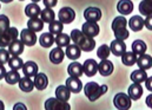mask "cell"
I'll return each mask as SVG.
<instances>
[{
	"label": "cell",
	"instance_id": "cell-1",
	"mask_svg": "<svg viewBox=\"0 0 152 110\" xmlns=\"http://www.w3.org/2000/svg\"><path fill=\"white\" fill-rule=\"evenodd\" d=\"M71 39L81 50H84L86 52H91L96 47V40L92 37L86 36V35H84L83 31H79L76 29L71 31Z\"/></svg>",
	"mask_w": 152,
	"mask_h": 110
},
{
	"label": "cell",
	"instance_id": "cell-2",
	"mask_svg": "<svg viewBox=\"0 0 152 110\" xmlns=\"http://www.w3.org/2000/svg\"><path fill=\"white\" fill-rule=\"evenodd\" d=\"M107 91V85H99L96 82H88L84 86V92L85 96L88 98V101L94 102L97 101L100 96H103Z\"/></svg>",
	"mask_w": 152,
	"mask_h": 110
},
{
	"label": "cell",
	"instance_id": "cell-3",
	"mask_svg": "<svg viewBox=\"0 0 152 110\" xmlns=\"http://www.w3.org/2000/svg\"><path fill=\"white\" fill-rule=\"evenodd\" d=\"M131 97L129 96V94H124V92H119L114 96L113 104L117 109L119 110H127L131 108Z\"/></svg>",
	"mask_w": 152,
	"mask_h": 110
},
{
	"label": "cell",
	"instance_id": "cell-4",
	"mask_svg": "<svg viewBox=\"0 0 152 110\" xmlns=\"http://www.w3.org/2000/svg\"><path fill=\"white\" fill-rule=\"evenodd\" d=\"M19 36V32L15 27H8L6 31L1 32V37H0V45L1 47H8V45L15 40Z\"/></svg>",
	"mask_w": 152,
	"mask_h": 110
},
{
	"label": "cell",
	"instance_id": "cell-5",
	"mask_svg": "<svg viewBox=\"0 0 152 110\" xmlns=\"http://www.w3.org/2000/svg\"><path fill=\"white\" fill-rule=\"evenodd\" d=\"M45 109L46 110H70L71 107L67 102L61 101L59 98H48L45 102Z\"/></svg>",
	"mask_w": 152,
	"mask_h": 110
},
{
	"label": "cell",
	"instance_id": "cell-6",
	"mask_svg": "<svg viewBox=\"0 0 152 110\" xmlns=\"http://www.w3.org/2000/svg\"><path fill=\"white\" fill-rule=\"evenodd\" d=\"M58 18L63 24H71L76 18V12L71 7H63L58 13Z\"/></svg>",
	"mask_w": 152,
	"mask_h": 110
},
{
	"label": "cell",
	"instance_id": "cell-7",
	"mask_svg": "<svg viewBox=\"0 0 152 110\" xmlns=\"http://www.w3.org/2000/svg\"><path fill=\"white\" fill-rule=\"evenodd\" d=\"M81 31L84 32V35L94 38V37H97L99 35L100 29H99V25L97 23H94V21H86L85 24H83Z\"/></svg>",
	"mask_w": 152,
	"mask_h": 110
},
{
	"label": "cell",
	"instance_id": "cell-8",
	"mask_svg": "<svg viewBox=\"0 0 152 110\" xmlns=\"http://www.w3.org/2000/svg\"><path fill=\"white\" fill-rule=\"evenodd\" d=\"M20 39L24 41V44L25 45H27V46H33L36 43H37V36H36V32L34 31H32V30H30L28 27L27 29H25V30H23L21 31V33H20Z\"/></svg>",
	"mask_w": 152,
	"mask_h": 110
},
{
	"label": "cell",
	"instance_id": "cell-9",
	"mask_svg": "<svg viewBox=\"0 0 152 110\" xmlns=\"http://www.w3.org/2000/svg\"><path fill=\"white\" fill-rule=\"evenodd\" d=\"M84 17L87 21H94L98 23L102 18V11L98 7H87L84 11Z\"/></svg>",
	"mask_w": 152,
	"mask_h": 110
},
{
	"label": "cell",
	"instance_id": "cell-10",
	"mask_svg": "<svg viewBox=\"0 0 152 110\" xmlns=\"http://www.w3.org/2000/svg\"><path fill=\"white\" fill-rule=\"evenodd\" d=\"M83 66H84V73L87 77H93L99 69V64L94 59H86L84 62Z\"/></svg>",
	"mask_w": 152,
	"mask_h": 110
},
{
	"label": "cell",
	"instance_id": "cell-11",
	"mask_svg": "<svg viewBox=\"0 0 152 110\" xmlns=\"http://www.w3.org/2000/svg\"><path fill=\"white\" fill-rule=\"evenodd\" d=\"M110 47H111V52L113 53L114 56H118V57H121L126 52V45H125L124 40H120V39L113 40L111 43Z\"/></svg>",
	"mask_w": 152,
	"mask_h": 110
},
{
	"label": "cell",
	"instance_id": "cell-12",
	"mask_svg": "<svg viewBox=\"0 0 152 110\" xmlns=\"http://www.w3.org/2000/svg\"><path fill=\"white\" fill-rule=\"evenodd\" d=\"M24 41L21 39H15L8 45V52L11 56H20L24 52Z\"/></svg>",
	"mask_w": 152,
	"mask_h": 110
},
{
	"label": "cell",
	"instance_id": "cell-13",
	"mask_svg": "<svg viewBox=\"0 0 152 110\" xmlns=\"http://www.w3.org/2000/svg\"><path fill=\"white\" fill-rule=\"evenodd\" d=\"M66 86L75 94H79L83 89V83L78 77H69L66 79Z\"/></svg>",
	"mask_w": 152,
	"mask_h": 110
},
{
	"label": "cell",
	"instance_id": "cell-14",
	"mask_svg": "<svg viewBox=\"0 0 152 110\" xmlns=\"http://www.w3.org/2000/svg\"><path fill=\"white\" fill-rule=\"evenodd\" d=\"M117 10L123 16H127L133 11V2L131 0H119L117 4Z\"/></svg>",
	"mask_w": 152,
	"mask_h": 110
},
{
	"label": "cell",
	"instance_id": "cell-15",
	"mask_svg": "<svg viewBox=\"0 0 152 110\" xmlns=\"http://www.w3.org/2000/svg\"><path fill=\"white\" fill-rule=\"evenodd\" d=\"M129 96L131 97L132 101H138L142 96H143V86L140 85V83H134L132 85H130L129 88Z\"/></svg>",
	"mask_w": 152,
	"mask_h": 110
},
{
	"label": "cell",
	"instance_id": "cell-16",
	"mask_svg": "<svg viewBox=\"0 0 152 110\" xmlns=\"http://www.w3.org/2000/svg\"><path fill=\"white\" fill-rule=\"evenodd\" d=\"M98 72L100 73L102 76H110L111 73L113 72V63L109 59H103L99 63V69Z\"/></svg>",
	"mask_w": 152,
	"mask_h": 110
},
{
	"label": "cell",
	"instance_id": "cell-17",
	"mask_svg": "<svg viewBox=\"0 0 152 110\" xmlns=\"http://www.w3.org/2000/svg\"><path fill=\"white\" fill-rule=\"evenodd\" d=\"M65 55H66V53L58 46V47L53 49V50L50 52V61H51L53 64H60V63L64 61Z\"/></svg>",
	"mask_w": 152,
	"mask_h": 110
},
{
	"label": "cell",
	"instance_id": "cell-18",
	"mask_svg": "<svg viewBox=\"0 0 152 110\" xmlns=\"http://www.w3.org/2000/svg\"><path fill=\"white\" fill-rule=\"evenodd\" d=\"M137 65L142 70H149L152 68V57L150 55H140L137 61Z\"/></svg>",
	"mask_w": 152,
	"mask_h": 110
},
{
	"label": "cell",
	"instance_id": "cell-19",
	"mask_svg": "<svg viewBox=\"0 0 152 110\" xmlns=\"http://www.w3.org/2000/svg\"><path fill=\"white\" fill-rule=\"evenodd\" d=\"M71 90L66 86V85H59L57 89H56V97L61 100V101H65L67 102L71 97Z\"/></svg>",
	"mask_w": 152,
	"mask_h": 110
},
{
	"label": "cell",
	"instance_id": "cell-20",
	"mask_svg": "<svg viewBox=\"0 0 152 110\" xmlns=\"http://www.w3.org/2000/svg\"><path fill=\"white\" fill-rule=\"evenodd\" d=\"M23 72L27 77H34L38 73V65H37V63H34L32 61L26 62L24 64V66H23Z\"/></svg>",
	"mask_w": 152,
	"mask_h": 110
},
{
	"label": "cell",
	"instance_id": "cell-21",
	"mask_svg": "<svg viewBox=\"0 0 152 110\" xmlns=\"http://www.w3.org/2000/svg\"><path fill=\"white\" fill-rule=\"evenodd\" d=\"M41 11L40 7L38 6L37 2H32V4H28L26 7H25V14L28 17V18H37L41 14Z\"/></svg>",
	"mask_w": 152,
	"mask_h": 110
},
{
	"label": "cell",
	"instance_id": "cell-22",
	"mask_svg": "<svg viewBox=\"0 0 152 110\" xmlns=\"http://www.w3.org/2000/svg\"><path fill=\"white\" fill-rule=\"evenodd\" d=\"M34 85L38 90H45L48 85V78L45 73H37L34 76Z\"/></svg>",
	"mask_w": 152,
	"mask_h": 110
},
{
	"label": "cell",
	"instance_id": "cell-23",
	"mask_svg": "<svg viewBox=\"0 0 152 110\" xmlns=\"http://www.w3.org/2000/svg\"><path fill=\"white\" fill-rule=\"evenodd\" d=\"M129 26L131 30H133L134 32H138L140 31L145 25H144V19L140 17V16H134L130 19L129 21Z\"/></svg>",
	"mask_w": 152,
	"mask_h": 110
},
{
	"label": "cell",
	"instance_id": "cell-24",
	"mask_svg": "<svg viewBox=\"0 0 152 110\" xmlns=\"http://www.w3.org/2000/svg\"><path fill=\"white\" fill-rule=\"evenodd\" d=\"M138 55H136L133 51H130V52H125L123 56H121V63L124 64V65H126V66H132V65H134L136 63H137V61H138V57H137Z\"/></svg>",
	"mask_w": 152,
	"mask_h": 110
},
{
	"label": "cell",
	"instance_id": "cell-25",
	"mask_svg": "<svg viewBox=\"0 0 152 110\" xmlns=\"http://www.w3.org/2000/svg\"><path fill=\"white\" fill-rule=\"evenodd\" d=\"M34 82H32V79L27 76L23 77L20 80H19V88L21 91L24 92H31L33 89H34Z\"/></svg>",
	"mask_w": 152,
	"mask_h": 110
},
{
	"label": "cell",
	"instance_id": "cell-26",
	"mask_svg": "<svg viewBox=\"0 0 152 110\" xmlns=\"http://www.w3.org/2000/svg\"><path fill=\"white\" fill-rule=\"evenodd\" d=\"M67 72H69V75L71 77H78L79 78L84 73V66L80 63H78V62H73V63H71L69 65Z\"/></svg>",
	"mask_w": 152,
	"mask_h": 110
},
{
	"label": "cell",
	"instance_id": "cell-27",
	"mask_svg": "<svg viewBox=\"0 0 152 110\" xmlns=\"http://www.w3.org/2000/svg\"><path fill=\"white\" fill-rule=\"evenodd\" d=\"M44 20L41 19V18H30V20L27 21V27L30 29V30H32V31H34V32H39V31H41L42 29H44Z\"/></svg>",
	"mask_w": 152,
	"mask_h": 110
},
{
	"label": "cell",
	"instance_id": "cell-28",
	"mask_svg": "<svg viewBox=\"0 0 152 110\" xmlns=\"http://www.w3.org/2000/svg\"><path fill=\"white\" fill-rule=\"evenodd\" d=\"M66 56L70 58V59H72V61H76L78 59L79 57H80V55H81V49L77 45V44H73V45H69V46H66Z\"/></svg>",
	"mask_w": 152,
	"mask_h": 110
},
{
	"label": "cell",
	"instance_id": "cell-29",
	"mask_svg": "<svg viewBox=\"0 0 152 110\" xmlns=\"http://www.w3.org/2000/svg\"><path fill=\"white\" fill-rule=\"evenodd\" d=\"M39 43L42 47H51L56 43V38L53 37V33L51 32H45L39 38Z\"/></svg>",
	"mask_w": 152,
	"mask_h": 110
},
{
	"label": "cell",
	"instance_id": "cell-30",
	"mask_svg": "<svg viewBox=\"0 0 152 110\" xmlns=\"http://www.w3.org/2000/svg\"><path fill=\"white\" fill-rule=\"evenodd\" d=\"M146 49H148L146 44H145L143 40H140V39H137V40H134V41L132 43V51H133L136 55H138V56L144 55V53L146 52Z\"/></svg>",
	"mask_w": 152,
	"mask_h": 110
},
{
	"label": "cell",
	"instance_id": "cell-31",
	"mask_svg": "<svg viewBox=\"0 0 152 110\" xmlns=\"http://www.w3.org/2000/svg\"><path fill=\"white\" fill-rule=\"evenodd\" d=\"M131 79L134 83H143V82H145L148 79L146 70H142V69L134 70L133 72L131 73Z\"/></svg>",
	"mask_w": 152,
	"mask_h": 110
},
{
	"label": "cell",
	"instance_id": "cell-32",
	"mask_svg": "<svg viewBox=\"0 0 152 110\" xmlns=\"http://www.w3.org/2000/svg\"><path fill=\"white\" fill-rule=\"evenodd\" d=\"M71 36L66 35V33H59L56 37V44L59 46V47H66L70 45V41H71Z\"/></svg>",
	"mask_w": 152,
	"mask_h": 110
},
{
	"label": "cell",
	"instance_id": "cell-33",
	"mask_svg": "<svg viewBox=\"0 0 152 110\" xmlns=\"http://www.w3.org/2000/svg\"><path fill=\"white\" fill-rule=\"evenodd\" d=\"M48 30H50V32L51 33H53V35H59V33H61L63 32V30H64V26H63V23L60 21V20H53L52 23H50L48 24Z\"/></svg>",
	"mask_w": 152,
	"mask_h": 110
},
{
	"label": "cell",
	"instance_id": "cell-34",
	"mask_svg": "<svg viewBox=\"0 0 152 110\" xmlns=\"http://www.w3.org/2000/svg\"><path fill=\"white\" fill-rule=\"evenodd\" d=\"M8 65L13 70H20L24 66V62L19 56H12L8 61Z\"/></svg>",
	"mask_w": 152,
	"mask_h": 110
},
{
	"label": "cell",
	"instance_id": "cell-35",
	"mask_svg": "<svg viewBox=\"0 0 152 110\" xmlns=\"http://www.w3.org/2000/svg\"><path fill=\"white\" fill-rule=\"evenodd\" d=\"M126 25H127V21L125 19V17H123V16L115 17L112 21V30L117 31L120 29H126Z\"/></svg>",
	"mask_w": 152,
	"mask_h": 110
},
{
	"label": "cell",
	"instance_id": "cell-36",
	"mask_svg": "<svg viewBox=\"0 0 152 110\" xmlns=\"http://www.w3.org/2000/svg\"><path fill=\"white\" fill-rule=\"evenodd\" d=\"M20 75L18 72V70H13L11 69V71H8L6 77H5V80L8 83V84H15V83H19L20 80Z\"/></svg>",
	"mask_w": 152,
	"mask_h": 110
},
{
	"label": "cell",
	"instance_id": "cell-37",
	"mask_svg": "<svg viewBox=\"0 0 152 110\" xmlns=\"http://www.w3.org/2000/svg\"><path fill=\"white\" fill-rule=\"evenodd\" d=\"M54 17H56L54 12L52 11V8H48V7L44 8V10L41 11V14H40V18H41L45 23H48V24L54 20Z\"/></svg>",
	"mask_w": 152,
	"mask_h": 110
},
{
	"label": "cell",
	"instance_id": "cell-38",
	"mask_svg": "<svg viewBox=\"0 0 152 110\" xmlns=\"http://www.w3.org/2000/svg\"><path fill=\"white\" fill-rule=\"evenodd\" d=\"M110 53H111V47H110V46H107L106 44H104V45L99 46V49L97 50V57H98L99 59H102V61H103V59L109 58Z\"/></svg>",
	"mask_w": 152,
	"mask_h": 110
},
{
	"label": "cell",
	"instance_id": "cell-39",
	"mask_svg": "<svg viewBox=\"0 0 152 110\" xmlns=\"http://www.w3.org/2000/svg\"><path fill=\"white\" fill-rule=\"evenodd\" d=\"M139 12H140L143 16H145V17L152 14V4H150V2L146 1V0L140 1V4H139Z\"/></svg>",
	"mask_w": 152,
	"mask_h": 110
},
{
	"label": "cell",
	"instance_id": "cell-40",
	"mask_svg": "<svg viewBox=\"0 0 152 110\" xmlns=\"http://www.w3.org/2000/svg\"><path fill=\"white\" fill-rule=\"evenodd\" d=\"M114 36L117 39H120V40H125V39H127L129 36H130V33H129V31L126 30V29H120V30H117V31H113Z\"/></svg>",
	"mask_w": 152,
	"mask_h": 110
},
{
	"label": "cell",
	"instance_id": "cell-41",
	"mask_svg": "<svg viewBox=\"0 0 152 110\" xmlns=\"http://www.w3.org/2000/svg\"><path fill=\"white\" fill-rule=\"evenodd\" d=\"M11 56V53L7 51V50H5L4 47H1V50H0V64H5V63H8V61H10V57Z\"/></svg>",
	"mask_w": 152,
	"mask_h": 110
},
{
	"label": "cell",
	"instance_id": "cell-42",
	"mask_svg": "<svg viewBox=\"0 0 152 110\" xmlns=\"http://www.w3.org/2000/svg\"><path fill=\"white\" fill-rule=\"evenodd\" d=\"M8 27H10V20H8V18L6 16L1 14L0 16V30H1V32L6 31Z\"/></svg>",
	"mask_w": 152,
	"mask_h": 110
},
{
	"label": "cell",
	"instance_id": "cell-43",
	"mask_svg": "<svg viewBox=\"0 0 152 110\" xmlns=\"http://www.w3.org/2000/svg\"><path fill=\"white\" fill-rule=\"evenodd\" d=\"M144 25H145V27H146L148 30L152 31V14L148 16V17L144 19Z\"/></svg>",
	"mask_w": 152,
	"mask_h": 110
},
{
	"label": "cell",
	"instance_id": "cell-44",
	"mask_svg": "<svg viewBox=\"0 0 152 110\" xmlns=\"http://www.w3.org/2000/svg\"><path fill=\"white\" fill-rule=\"evenodd\" d=\"M42 2H44V5H45V7L52 8V7H54V6L57 5L58 0H42Z\"/></svg>",
	"mask_w": 152,
	"mask_h": 110
},
{
	"label": "cell",
	"instance_id": "cell-45",
	"mask_svg": "<svg viewBox=\"0 0 152 110\" xmlns=\"http://www.w3.org/2000/svg\"><path fill=\"white\" fill-rule=\"evenodd\" d=\"M145 86L149 91L152 92V77H148V79L145 80Z\"/></svg>",
	"mask_w": 152,
	"mask_h": 110
},
{
	"label": "cell",
	"instance_id": "cell-46",
	"mask_svg": "<svg viewBox=\"0 0 152 110\" xmlns=\"http://www.w3.org/2000/svg\"><path fill=\"white\" fill-rule=\"evenodd\" d=\"M146 106L152 109V94H150V95L146 97Z\"/></svg>",
	"mask_w": 152,
	"mask_h": 110
},
{
	"label": "cell",
	"instance_id": "cell-47",
	"mask_svg": "<svg viewBox=\"0 0 152 110\" xmlns=\"http://www.w3.org/2000/svg\"><path fill=\"white\" fill-rule=\"evenodd\" d=\"M1 69H0V77L1 78H5L6 77V75H7V72H6V70H5V68H4V65L1 64V66H0Z\"/></svg>",
	"mask_w": 152,
	"mask_h": 110
},
{
	"label": "cell",
	"instance_id": "cell-48",
	"mask_svg": "<svg viewBox=\"0 0 152 110\" xmlns=\"http://www.w3.org/2000/svg\"><path fill=\"white\" fill-rule=\"evenodd\" d=\"M14 110H18V109H23V110H25L26 109V107L24 106V104H21V103H18V104H15V107L13 108Z\"/></svg>",
	"mask_w": 152,
	"mask_h": 110
},
{
	"label": "cell",
	"instance_id": "cell-49",
	"mask_svg": "<svg viewBox=\"0 0 152 110\" xmlns=\"http://www.w3.org/2000/svg\"><path fill=\"white\" fill-rule=\"evenodd\" d=\"M2 2H5V4H8V2H11V1H13V0H1Z\"/></svg>",
	"mask_w": 152,
	"mask_h": 110
},
{
	"label": "cell",
	"instance_id": "cell-50",
	"mask_svg": "<svg viewBox=\"0 0 152 110\" xmlns=\"http://www.w3.org/2000/svg\"><path fill=\"white\" fill-rule=\"evenodd\" d=\"M31 1H33V2H38V1H40V0H31Z\"/></svg>",
	"mask_w": 152,
	"mask_h": 110
},
{
	"label": "cell",
	"instance_id": "cell-51",
	"mask_svg": "<svg viewBox=\"0 0 152 110\" xmlns=\"http://www.w3.org/2000/svg\"><path fill=\"white\" fill-rule=\"evenodd\" d=\"M146 1H149V2H150V4H152V0H146Z\"/></svg>",
	"mask_w": 152,
	"mask_h": 110
},
{
	"label": "cell",
	"instance_id": "cell-52",
	"mask_svg": "<svg viewBox=\"0 0 152 110\" xmlns=\"http://www.w3.org/2000/svg\"><path fill=\"white\" fill-rule=\"evenodd\" d=\"M20 1H24V0H20Z\"/></svg>",
	"mask_w": 152,
	"mask_h": 110
}]
</instances>
